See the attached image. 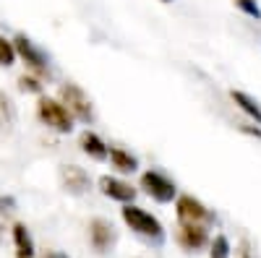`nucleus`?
<instances>
[{
	"label": "nucleus",
	"mask_w": 261,
	"mask_h": 258,
	"mask_svg": "<svg viewBox=\"0 0 261 258\" xmlns=\"http://www.w3.org/2000/svg\"><path fill=\"white\" fill-rule=\"evenodd\" d=\"M120 217H123L125 227L134 232L136 238H141L144 243H149V245H162L165 243V238H167L165 224L151 211H146V209H141L136 204H123Z\"/></svg>",
	"instance_id": "1"
},
{
	"label": "nucleus",
	"mask_w": 261,
	"mask_h": 258,
	"mask_svg": "<svg viewBox=\"0 0 261 258\" xmlns=\"http://www.w3.org/2000/svg\"><path fill=\"white\" fill-rule=\"evenodd\" d=\"M13 47H16V58L27 66V73H34L42 81L53 78V60H50V55L45 50L37 45V42H32V37H27L24 32H18L13 37Z\"/></svg>",
	"instance_id": "2"
},
{
	"label": "nucleus",
	"mask_w": 261,
	"mask_h": 258,
	"mask_svg": "<svg viewBox=\"0 0 261 258\" xmlns=\"http://www.w3.org/2000/svg\"><path fill=\"white\" fill-rule=\"evenodd\" d=\"M37 118L45 128H50V131H55L60 136L73 133V125H76V120L63 107V102L58 97H47V94L37 97Z\"/></svg>",
	"instance_id": "3"
},
{
	"label": "nucleus",
	"mask_w": 261,
	"mask_h": 258,
	"mask_svg": "<svg viewBox=\"0 0 261 258\" xmlns=\"http://www.w3.org/2000/svg\"><path fill=\"white\" fill-rule=\"evenodd\" d=\"M58 99L63 102V107L71 112V118L76 123H84V125H92L94 123V104L89 99V94H86L79 83L73 81H65L58 86Z\"/></svg>",
	"instance_id": "4"
},
{
	"label": "nucleus",
	"mask_w": 261,
	"mask_h": 258,
	"mask_svg": "<svg viewBox=\"0 0 261 258\" xmlns=\"http://www.w3.org/2000/svg\"><path fill=\"white\" fill-rule=\"evenodd\" d=\"M175 217H178V224H201V227L217 224V214L196 196H191V193H178Z\"/></svg>",
	"instance_id": "5"
},
{
	"label": "nucleus",
	"mask_w": 261,
	"mask_h": 258,
	"mask_svg": "<svg viewBox=\"0 0 261 258\" xmlns=\"http://www.w3.org/2000/svg\"><path fill=\"white\" fill-rule=\"evenodd\" d=\"M139 188L146 193L151 201H157V204H172L178 198L175 180H172L167 172H162V169H146V172H141Z\"/></svg>",
	"instance_id": "6"
},
{
	"label": "nucleus",
	"mask_w": 261,
	"mask_h": 258,
	"mask_svg": "<svg viewBox=\"0 0 261 258\" xmlns=\"http://www.w3.org/2000/svg\"><path fill=\"white\" fill-rule=\"evenodd\" d=\"M118 243V230L110 219H105V217H94L89 222V245L105 255V253H110Z\"/></svg>",
	"instance_id": "7"
},
{
	"label": "nucleus",
	"mask_w": 261,
	"mask_h": 258,
	"mask_svg": "<svg viewBox=\"0 0 261 258\" xmlns=\"http://www.w3.org/2000/svg\"><path fill=\"white\" fill-rule=\"evenodd\" d=\"M58 178H60V185L63 190L68 193V196H86V193L92 190V178H89V172H86L84 167L79 164H63L58 169Z\"/></svg>",
	"instance_id": "8"
},
{
	"label": "nucleus",
	"mask_w": 261,
	"mask_h": 258,
	"mask_svg": "<svg viewBox=\"0 0 261 258\" xmlns=\"http://www.w3.org/2000/svg\"><path fill=\"white\" fill-rule=\"evenodd\" d=\"M97 188L105 198H110V201H118V204H134L136 196H139V190L136 185H130L128 180L118 178V175H102L97 180Z\"/></svg>",
	"instance_id": "9"
},
{
	"label": "nucleus",
	"mask_w": 261,
	"mask_h": 258,
	"mask_svg": "<svg viewBox=\"0 0 261 258\" xmlns=\"http://www.w3.org/2000/svg\"><path fill=\"white\" fill-rule=\"evenodd\" d=\"M175 240L186 253H201L204 248H209L212 235H209V227H201V224H178Z\"/></svg>",
	"instance_id": "10"
},
{
	"label": "nucleus",
	"mask_w": 261,
	"mask_h": 258,
	"mask_svg": "<svg viewBox=\"0 0 261 258\" xmlns=\"http://www.w3.org/2000/svg\"><path fill=\"white\" fill-rule=\"evenodd\" d=\"M79 146H81V152L89 159H94V162H107V154H110V144H107L97 131H89V128L81 131Z\"/></svg>",
	"instance_id": "11"
},
{
	"label": "nucleus",
	"mask_w": 261,
	"mask_h": 258,
	"mask_svg": "<svg viewBox=\"0 0 261 258\" xmlns=\"http://www.w3.org/2000/svg\"><path fill=\"white\" fill-rule=\"evenodd\" d=\"M11 238H13V248H16V258H37V248H34V238L24 222H16L11 227Z\"/></svg>",
	"instance_id": "12"
},
{
	"label": "nucleus",
	"mask_w": 261,
	"mask_h": 258,
	"mask_svg": "<svg viewBox=\"0 0 261 258\" xmlns=\"http://www.w3.org/2000/svg\"><path fill=\"white\" fill-rule=\"evenodd\" d=\"M107 162H110V167L115 172H120V175H134L139 169V157L134 152H128V149H123V146H110Z\"/></svg>",
	"instance_id": "13"
},
{
	"label": "nucleus",
	"mask_w": 261,
	"mask_h": 258,
	"mask_svg": "<svg viewBox=\"0 0 261 258\" xmlns=\"http://www.w3.org/2000/svg\"><path fill=\"white\" fill-rule=\"evenodd\" d=\"M230 99H232V104L238 107V110L248 118V123L261 128V102L258 99H253L251 94H246L241 89H230Z\"/></svg>",
	"instance_id": "14"
},
{
	"label": "nucleus",
	"mask_w": 261,
	"mask_h": 258,
	"mask_svg": "<svg viewBox=\"0 0 261 258\" xmlns=\"http://www.w3.org/2000/svg\"><path fill=\"white\" fill-rule=\"evenodd\" d=\"M18 89L24 94L39 97V94H45V81H42L39 76H34V73H24V76H18Z\"/></svg>",
	"instance_id": "15"
},
{
	"label": "nucleus",
	"mask_w": 261,
	"mask_h": 258,
	"mask_svg": "<svg viewBox=\"0 0 261 258\" xmlns=\"http://www.w3.org/2000/svg\"><path fill=\"white\" fill-rule=\"evenodd\" d=\"M16 123V110H13V102L0 92V128H6V131H11Z\"/></svg>",
	"instance_id": "16"
},
{
	"label": "nucleus",
	"mask_w": 261,
	"mask_h": 258,
	"mask_svg": "<svg viewBox=\"0 0 261 258\" xmlns=\"http://www.w3.org/2000/svg\"><path fill=\"white\" fill-rule=\"evenodd\" d=\"M16 47H13V39H6V37H0V66L3 68H11L16 66Z\"/></svg>",
	"instance_id": "17"
},
{
	"label": "nucleus",
	"mask_w": 261,
	"mask_h": 258,
	"mask_svg": "<svg viewBox=\"0 0 261 258\" xmlns=\"http://www.w3.org/2000/svg\"><path fill=\"white\" fill-rule=\"evenodd\" d=\"M209 258H230V240L225 235H217L209 240Z\"/></svg>",
	"instance_id": "18"
},
{
	"label": "nucleus",
	"mask_w": 261,
	"mask_h": 258,
	"mask_svg": "<svg viewBox=\"0 0 261 258\" xmlns=\"http://www.w3.org/2000/svg\"><path fill=\"white\" fill-rule=\"evenodd\" d=\"M235 8L241 11L243 16L253 18V21H261V6H258V0H232Z\"/></svg>",
	"instance_id": "19"
},
{
	"label": "nucleus",
	"mask_w": 261,
	"mask_h": 258,
	"mask_svg": "<svg viewBox=\"0 0 261 258\" xmlns=\"http://www.w3.org/2000/svg\"><path fill=\"white\" fill-rule=\"evenodd\" d=\"M13 209H16V198H13V196H3V198H0V217L11 214Z\"/></svg>",
	"instance_id": "20"
},
{
	"label": "nucleus",
	"mask_w": 261,
	"mask_h": 258,
	"mask_svg": "<svg viewBox=\"0 0 261 258\" xmlns=\"http://www.w3.org/2000/svg\"><path fill=\"white\" fill-rule=\"evenodd\" d=\"M238 128H241L243 133H248L251 138L261 141V128H258V125H253V123H243V125H238Z\"/></svg>",
	"instance_id": "21"
},
{
	"label": "nucleus",
	"mask_w": 261,
	"mask_h": 258,
	"mask_svg": "<svg viewBox=\"0 0 261 258\" xmlns=\"http://www.w3.org/2000/svg\"><path fill=\"white\" fill-rule=\"evenodd\" d=\"M42 258H68V255H65V253H60V250H47V253L42 255Z\"/></svg>",
	"instance_id": "22"
},
{
	"label": "nucleus",
	"mask_w": 261,
	"mask_h": 258,
	"mask_svg": "<svg viewBox=\"0 0 261 258\" xmlns=\"http://www.w3.org/2000/svg\"><path fill=\"white\" fill-rule=\"evenodd\" d=\"M160 3H172V0H160Z\"/></svg>",
	"instance_id": "23"
},
{
	"label": "nucleus",
	"mask_w": 261,
	"mask_h": 258,
	"mask_svg": "<svg viewBox=\"0 0 261 258\" xmlns=\"http://www.w3.org/2000/svg\"><path fill=\"white\" fill-rule=\"evenodd\" d=\"M243 258H248V255H243Z\"/></svg>",
	"instance_id": "24"
}]
</instances>
